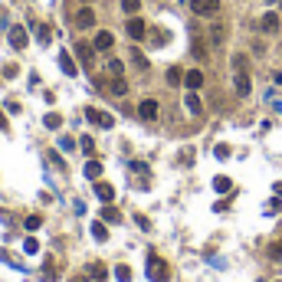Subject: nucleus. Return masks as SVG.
Here are the masks:
<instances>
[{
    "label": "nucleus",
    "instance_id": "1",
    "mask_svg": "<svg viewBox=\"0 0 282 282\" xmlns=\"http://www.w3.org/2000/svg\"><path fill=\"white\" fill-rule=\"evenodd\" d=\"M148 279L151 282H167L171 279V269H167V262L161 256H148Z\"/></svg>",
    "mask_w": 282,
    "mask_h": 282
},
{
    "label": "nucleus",
    "instance_id": "2",
    "mask_svg": "<svg viewBox=\"0 0 282 282\" xmlns=\"http://www.w3.org/2000/svg\"><path fill=\"white\" fill-rule=\"evenodd\" d=\"M7 43H10L13 49H23V46L30 43V33H26L20 23H17V26H10V30H7Z\"/></svg>",
    "mask_w": 282,
    "mask_h": 282
},
{
    "label": "nucleus",
    "instance_id": "3",
    "mask_svg": "<svg viewBox=\"0 0 282 282\" xmlns=\"http://www.w3.org/2000/svg\"><path fill=\"white\" fill-rule=\"evenodd\" d=\"M190 7L197 17H213L220 10V0H190Z\"/></svg>",
    "mask_w": 282,
    "mask_h": 282
},
{
    "label": "nucleus",
    "instance_id": "4",
    "mask_svg": "<svg viewBox=\"0 0 282 282\" xmlns=\"http://www.w3.org/2000/svg\"><path fill=\"white\" fill-rule=\"evenodd\" d=\"M86 118L92 121V125H98V128H112V125H115V118H112L109 112H98V109H86Z\"/></svg>",
    "mask_w": 282,
    "mask_h": 282
},
{
    "label": "nucleus",
    "instance_id": "5",
    "mask_svg": "<svg viewBox=\"0 0 282 282\" xmlns=\"http://www.w3.org/2000/svg\"><path fill=\"white\" fill-rule=\"evenodd\" d=\"M95 197L102 204H112V200H115V187H112L109 181H95Z\"/></svg>",
    "mask_w": 282,
    "mask_h": 282
},
{
    "label": "nucleus",
    "instance_id": "6",
    "mask_svg": "<svg viewBox=\"0 0 282 282\" xmlns=\"http://www.w3.org/2000/svg\"><path fill=\"white\" fill-rule=\"evenodd\" d=\"M76 26H79V30H89V26H95V10H92V7H82V10L76 13Z\"/></svg>",
    "mask_w": 282,
    "mask_h": 282
},
{
    "label": "nucleus",
    "instance_id": "7",
    "mask_svg": "<svg viewBox=\"0 0 282 282\" xmlns=\"http://www.w3.org/2000/svg\"><path fill=\"white\" fill-rule=\"evenodd\" d=\"M138 115L144 121H154V118H158V102H154V98H144V102L138 105Z\"/></svg>",
    "mask_w": 282,
    "mask_h": 282
},
{
    "label": "nucleus",
    "instance_id": "8",
    "mask_svg": "<svg viewBox=\"0 0 282 282\" xmlns=\"http://www.w3.org/2000/svg\"><path fill=\"white\" fill-rule=\"evenodd\" d=\"M259 30L262 33H279V17H276V13H262L259 17Z\"/></svg>",
    "mask_w": 282,
    "mask_h": 282
},
{
    "label": "nucleus",
    "instance_id": "9",
    "mask_svg": "<svg viewBox=\"0 0 282 282\" xmlns=\"http://www.w3.org/2000/svg\"><path fill=\"white\" fill-rule=\"evenodd\" d=\"M112 43H115V36H112L109 30H98L95 40H92V46H95V49H112Z\"/></svg>",
    "mask_w": 282,
    "mask_h": 282
},
{
    "label": "nucleus",
    "instance_id": "10",
    "mask_svg": "<svg viewBox=\"0 0 282 282\" xmlns=\"http://www.w3.org/2000/svg\"><path fill=\"white\" fill-rule=\"evenodd\" d=\"M233 86H236V95H250L253 92V82H250V76H246V72H236V82H233Z\"/></svg>",
    "mask_w": 282,
    "mask_h": 282
},
{
    "label": "nucleus",
    "instance_id": "11",
    "mask_svg": "<svg viewBox=\"0 0 282 282\" xmlns=\"http://www.w3.org/2000/svg\"><path fill=\"white\" fill-rule=\"evenodd\" d=\"M33 33H36V43L49 46V40H53V30H49V23H36V26H33Z\"/></svg>",
    "mask_w": 282,
    "mask_h": 282
},
{
    "label": "nucleus",
    "instance_id": "12",
    "mask_svg": "<svg viewBox=\"0 0 282 282\" xmlns=\"http://www.w3.org/2000/svg\"><path fill=\"white\" fill-rule=\"evenodd\" d=\"M76 56H79V59H82L86 66H92V63H95V49H92L89 43H76Z\"/></svg>",
    "mask_w": 282,
    "mask_h": 282
},
{
    "label": "nucleus",
    "instance_id": "13",
    "mask_svg": "<svg viewBox=\"0 0 282 282\" xmlns=\"http://www.w3.org/2000/svg\"><path fill=\"white\" fill-rule=\"evenodd\" d=\"M184 82H187V89H190V92H197V89L204 86V72H200V69H190V72L184 76Z\"/></svg>",
    "mask_w": 282,
    "mask_h": 282
},
{
    "label": "nucleus",
    "instance_id": "14",
    "mask_svg": "<svg viewBox=\"0 0 282 282\" xmlns=\"http://www.w3.org/2000/svg\"><path fill=\"white\" fill-rule=\"evenodd\" d=\"M184 105H187V112H190V115H200V112H204V105H200V95H197V92H187V95H184Z\"/></svg>",
    "mask_w": 282,
    "mask_h": 282
},
{
    "label": "nucleus",
    "instance_id": "15",
    "mask_svg": "<svg viewBox=\"0 0 282 282\" xmlns=\"http://www.w3.org/2000/svg\"><path fill=\"white\" fill-rule=\"evenodd\" d=\"M144 33H148V30H144V23H141L138 17H128V36H131V40H141Z\"/></svg>",
    "mask_w": 282,
    "mask_h": 282
},
{
    "label": "nucleus",
    "instance_id": "16",
    "mask_svg": "<svg viewBox=\"0 0 282 282\" xmlns=\"http://www.w3.org/2000/svg\"><path fill=\"white\" fill-rule=\"evenodd\" d=\"M59 69H63L66 76H76V63H72V56L66 53V49L59 53Z\"/></svg>",
    "mask_w": 282,
    "mask_h": 282
},
{
    "label": "nucleus",
    "instance_id": "17",
    "mask_svg": "<svg viewBox=\"0 0 282 282\" xmlns=\"http://www.w3.org/2000/svg\"><path fill=\"white\" fill-rule=\"evenodd\" d=\"M109 92H112V95H128V82H125L121 76H115L109 82Z\"/></svg>",
    "mask_w": 282,
    "mask_h": 282
},
{
    "label": "nucleus",
    "instance_id": "18",
    "mask_svg": "<svg viewBox=\"0 0 282 282\" xmlns=\"http://www.w3.org/2000/svg\"><path fill=\"white\" fill-rule=\"evenodd\" d=\"M98 220H105V223H121V213H118L112 204H105V207H102V217H98Z\"/></svg>",
    "mask_w": 282,
    "mask_h": 282
},
{
    "label": "nucleus",
    "instance_id": "19",
    "mask_svg": "<svg viewBox=\"0 0 282 282\" xmlns=\"http://www.w3.org/2000/svg\"><path fill=\"white\" fill-rule=\"evenodd\" d=\"M92 236H95L98 243H105V239H109V227H105L102 220H95V223H92Z\"/></svg>",
    "mask_w": 282,
    "mask_h": 282
},
{
    "label": "nucleus",
    "instance_id": "20",
    "mask_svg": "<svg viewBox=\"0 0 282 282\" xmlns=\"http://www.w3.org/2000/svg\"><path fill=\"white\" fill-rule=\"evenodd\" d=\"M86 177H89V181H98V177H102V164H98L95 158L86 164Z\"/></svg>",
    "mask_w": 282,
    "mask_h": 282
},
{
    "label": "nucleus",
    "instance_id": "21",
    "mask_svg": "<svg viewBox=\"0 0 282 282\" xmlns=\"http://www.w3.org/2000/svg\"><path fill=\"white\" fill-rule=\"evenodd\" d=\"M128 59L138 66V69H148V59H144V56H141V49H135V46L128 49Z\"/></svg>",
    "mask_w": 282,
    "mask_h": 282
},
{
    "label": "nucleus",
    "instance_id": "22",
    "mask_svg": "<svg viewBox=\"0 0 282 282\" xmlns=\"http://www.w3.org/2000/svg\"><path fill=\"white\" fill-rule=\"evenodd\" d=\"M43 125H46V128H49V131H59V128H63V118H59L56 112H49V115H46V118H43Z\"/></svg>",
    "mask_w": 282,
    "mask_h": 282
},
{
    "label": "nucleus",
    "instance_id": "23",
    "mask_svg": "<svg viewBox=\"0 0 282 282\" xmlns=\"http://www.w3.org/2000/svg\"><path fill=\"white\" fill-rule=\"evenodd\" d=\"M230 187H233V184H230V177H213V190H217V194H227Z\"/></svg>",
    "mask_w": 282,
    "mask_h": 282
},
{
    "label": "nucleus",
    "instance_id": "24",
    "mask_svg": "<svg viewBox=\"0 0 282 282\" xmlns=\"http://www.w3.org/2000/svg\"><path fill=\"white\" fill-rule=\"evenodd\" d=\"M181 69H177V66H171V69H167V86H181Z\"/></svg>",
    "mask_w": 282,
    "mask_h": 282
},
{
    "label": "nucleus",
    "instance_id": "25",
    "mask_svg": "<svg viewBox=\"0 0 282 282\" xmlns=\"http://www.w3.org/2000/svg\"><path fill=\"white\" fill-rule=\"evenodd\" d=\"M79 144H82V151H86L89 158H92V154H95V141L89 138V135H82V138H79Z\"/></svg>",
    "mask_w": 282,
    "mask_h": 282
},
{
    "label": "nucleus",
    "instance_id": "26",
    "mask_svg": "<svg viewBox=\"0 0 282 282\" xmlns=\"http://www.w3.org/2000/svg\"><path fill=\"white\" fill-rule=\"evenodd\" d=\"M23 227H26V230L33 233V230H40V227H43V217H36V213H33V217H26V220H23Z\"/></svg>",
    "mask_w": 282,
    "mask_h": 282
},
{
    "label": "nucleus",
    "instance_id": "27",
    "mask_svg": "<svg viewBox=\"0 0 282 282\" xmlns=\"http://www.w3.org/2000/svg\"><path fill=\"white\" fill-rule=\"evenodd\" d=\"M190 53H194L197 59H207V46H204V40H194V46H190Z\"/></svg>",
    "mask_w": 282,
    "mask_h": 282
},
{
    "label": "nucleus",
    "instance_id": "28",
    "mask_svg": "<svg viewBox=\"0 0 282 282\" xmlns=\"http://www.w3.org/2000/svg\"><path fill=\"white\" fill-rule=\"evenodd\" d=\"M59 151H76V138L63 135V138H59Z\"/></svg>",
    "mask_w": 282,
    "mask_h": 282
},
{
    "label": "nucleus",
    "instance_id": "29",
    "mask_svg": "<svg viewBox=\"0 0 282 282\" xmlns=\"http://www.w3.org/2000/svg\"><path fill=\"white\" fill-rule=\"evenodd\" d=\"M115 279L118 282H131V269L128 266H115Z\"/></svg>",
    "mask_w": 282,
    "mask_h": 282
},
{
    "label": "nucleus",
    "instance_id": "30",
    "mask_svg": "<svg viewBox=\"0 0 282 282\" xmlns=\"http://www.w3.org/2000/svg\"><path fill=\"white\" fill-rule=\"evenodd\" d=\"M121 10H125V13H138L141 10V0H121Z\"/></svg>",
    "mask_w": 282,
    "mask_h": 282
},
{
    "label": "nucleus",
    "instance_id": "31",
    "mask_svg": "<svg viewBox=\"0 0 282 282\" xmlns=\"http://www.w3.org/2000/svg\"><path fill=\"white\" fill-rule=\"evenodd\" d=\"M233 69H236V72H246V56H243V53L233 56Z\"/></svg>",
    "mask_w": 282,
    "mask_h": 282
},
{
    "label": "nucleus",
    "instance_id": "32",
    "mask_svg": "<svg viewBox=\"0 0 282 282\" xmlns=\"http://www.w3.org/2000/svg\"><path fill=\"white\" fill-rule=\"evenodd\" d=\"M0 262H7V266H13V269H23V266H20V262H17V259H13V256H10V253H3V250H0Z\"/></svg>",
    "mask_w": 282,
    "mask_h": 282
},
{
    "label": "nucleus",
    "instance_id": "33",
    "mask_svg": "<svg viewBox=\"0 0 282 282\" xmlns=\"http://www.w3.org/2000/svg\"><path fill=\"white\" fill-rule=\"evenodd\" d=\"M109 72H112V76H121V72H125V66H121V59H112V63H109Z\"/></svg>",
    "mask_w": 282,
    "mask_h": 282
},
{
    "label": "nucleus",
    "instance_id": "34",
    "mask_svg": "<svg viewBox=\"0 0 282 282\" xmlns=\"http://www.w3.org/2000/svg\"><path fill=\"white\" fill-rule=\"evenodd\" d=\"M269 256H272V259H279V262H282V239L269 246Z\"/></svg>",
    "mask_w": 282,
    "mask_h": 282
},
{
    "label": "nucleus",
    "instance_id": "35",
    "mask_svg": "<svg viewBox=\"0 0 282 282\" xmlns=\"http://www.w3.org/2000/svg\"><path fill=\"white\" fill-rule=\"evenodd\" d=\"M23 250H26V253H30V256H33V253H40V243H36V239H26V243H23Z\"/></svg>",
    "mask_w": 282,
    "mask_h": 282
},
{
    "label": "nucleus",
    "instance_id": "36",
    "mask_svg": "<svg viewBox=\"0 0 282 282\" xmlns=\"http://www.w3.org/2000/svg\"><path fill=\"white\" fill-rule=\"evenodd\" d=\"M213 154H217L220 161H227V158H230V148H227V144H217V148H213Z\"/></svg>",
    "mask_w": 282,
    "mask_h": 282
},
{
    "label": "nucleus",
    "instance_id": "37",
    "mask_svg": "<svg viewBox=\"0 0 282 282\" xmlns=\"http://www.w3.org/2000/svg\"><path fill=\"white\" fill-rule=\"evenodd\" d=\"M131 171L135 174H148V164L144 161H131Z\"/></svg>",
    "mask_w": 282,
    "mask_h": 282
},
{
    "label": "nucleus",
    "instance_id": "38",
    "mask_svg": "<svg viewBox=\"0 0 282 282\" xmlns=\"http://www.w3.org/2000/svg\"><path fill=\"white\" fill-rule=\"evenodd\" d=\"M210 40L220 43V40H223V26H213V30H210Z\"/></svg>",
    "mask_w": 282,
    "mask_h": 282
},
{
    "label": "nucleus",
    "instance_id": "39",
    "mask_svg": "<svg viewBox=\"0 0 282 282\" xmlns=\"http://www.w3.org/2000/svg\"><path fill=\"white\" fill-rule=\"evenodd\" d=\"M3 76H7V79H17V66H3Z\"/></svg>",
    "mask_w": 282,
    "mask_h": 282
},
{
    "label": "nucleus",
    "instance_id": "40",
    "mask_svg": "<svg viewBox=\"0 0 282 282\" xmlns=\"http://www.w3.org/2000/svg\"><path fill=\"white\" fill-rule=\"evenodd\" d=\"M92 276H95V279H105V266H92Z\"/></svg>",
    "mask_w": 282,
    "mask_h": 282
},
{
    "label": "nucleus",
    "instance_id": "41",
    "mask_svg": "<svg viewBox=\"0 0 282 282\" xmlns=\"http://www.w3.org/2000/svg\"><path fill=\"white\" fill-rule=\"evenodd\" d=\"M0 131H7V118L3 115H0Z\"/></svg>",
    "mask_w": 282,
    "mask_h": 282
},
{
    "label": "nucleus",
    "instance_id": "42",
    "mask_svg": "<svg viewBox=\"0 0 282 282\" xmlns=\"http://www.w3.org/2000/svg\"><path fill=\"white\" fill-rule=\"evenodd\" d=\"M272 190H276V194H279V197H282V181H279V184H276V187H272Z\"/></svg>",
    "mask_w": 282,
    "mask_h": 282
},
{
    "label": "nucleus",
    "instance_id": "43",
    "mask_svg": "<svg viewBox=\"0 0 282 282\" xmlns=\"http://www.w3.org/2000/svg\"><path fill=\"white\" fill-rule=\"evenodd\" d=\"M279 3H282V0H279Z\"/></svg>",
    "mask_w": 282,
    "mask_h": 282
}]
</instances>
